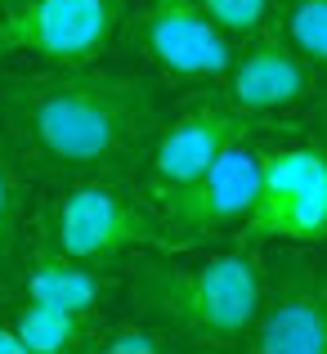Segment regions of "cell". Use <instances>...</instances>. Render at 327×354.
<instances>
[{"instance_id": "7c38bea8", "label": "cell", "mask_w": 327, "mask_h": 354, "mask_svg": "<svg viewBox=\"0 0 327 354\" xmlns=\"http://www.w3.org/2000/svg\"><path fill=\"white\" fill-rule=\"evenodd\" d=\"M0 310L14 319L18 337L27 341V354H81L95 346L99 328H104V319L95 314H72L36 301H5Z\"/></svg>"}, {"instance_id": "ffe728a7", "label": "cell", "mask_w": 327, "mask_h": 354, "mask_svg": "<svg viewBox=\"0 0 327 354\" xmlns=\"http://www.w3.org/2000/svg\"><path fill=\"white\" fill-rule=\"evenodd\" d=\"M0 9H5V5H0Z\"/></svg>"}, {"instance_id": "4fadbf2b", "label": "cell", "mask_w": 327, "mask_h": 354, "mask_svg": "<svg viewBox=\"0 0 327 354\" xmlns=\"http://www.w3.org/2000/svg\"><path fill=\"white\" fill-rule=\"evenodd\" d=\"M32 175H27L23 157H18L14 139L0 130V296H5L9 269H14L18 251L27 242V225H32Z\"/></svg>"}, {"instance_id": "277c9868", "label": "cell", "mask_w": 327, "mask_h": 354, "mask_svg": "<svg viewBox=\"0 0 327 354\" xmlns=\"http://www.w3.org/2000/svg\"><path fill=\"white\" fill-rule=\"evenodd\" d=\"M130 0H9L0 9V63L32 59L36 68L104 63L121 41Z\"/></svg>"}, {"instance_id": "5b68a950", "label": "cell", "mask_w": 327, "mask_h": 354, "mask_svg": "<svg viewBox=\"0 0 327 354\" xmlns=\"http://www.w3.org/2000/svg\"><path fill=\"white\" fill-rule=\"evenodd\" d=\"M242 238L260 247H319L327 242V144L310 139L260 148V193Z\"/></svg>"}, {"instance_id": "e0dca14e", "label": "cell", "mask_w": 327, "mask_h": 354, "mask_svg": "<svg viewBox=\"0 0 327 354\" xmlns=\"http://www.w3.org/2000/svg\"><path fill=\"white\" fill-rule=\"evenodd\" d=\"M0 354H27V341L18 337L14 319H9L5 310H0Z\"/></svg>"}, {"instance_id": "ba28073f", "label": "cell", "mask_w": 327, "mask_h": 354, "mask_svg": "<svg viewBox=\"0 0 327 354\" xmlns=\"http://www.w3.org/2000/svg\"><path fill=\"white\" fill-rule=\"evenodd\" d=\"M323 72L314 68L305 54L292 50L278 27L251 36V41L238 45L233 54V68L224 72V81L216 86V95L229 108H238L247 121L265 126V121L292 113V108H305L323 95Z\"/></svg>"}, {"instance_id": "d6986e66", "label": "cell", "mask_w": 327, "mask_h": 354, "mask_svg": "<svg viewBox=\"0 0 327 354\" xmlns=\"http://www.w3.org/2000/svg\"><path fill=\"white\" fill-rule=\"evenodd\" d=\"M0 5H9V0H0Z\"/></svg>"}, {"instance_id": "5bb4252c", "label": "cell", "mask_w": 327, "mask_h": 354, "mask_svg": "<svg viewBox=\"0 0 327 354\" xmlns=\"http://www.w3.org/2000/svg\"><path fill=\"white\" fill-rule=\"evenodd\" d=\"M274 27L292 41L296 54L314 63L327 81V0H278Z\"/></svg>"}, {"instance_id": "6da1fadb", "label": "cell", "mask_w": 327, "mask_h": 354, "mask_svg": "<svg viewBox=\"0 0 327 354\" xmlns=\"http://www.w3.org/2000/svg\"><path fill=\"white\" fill-rule=\"evenodd\" d=\"M162 126L157 90L139 68L0 63V130L36 184L81 175H139Z\"/></svg>"}, {"instance_id": "9a60e30c", "label": "cell", "mask_w": 327, "mask_h": 354, "mask_svg": "<svg viewBox=\"0 0 327 354\" xmlns=\"http://www.w3.org/2000/svg\"><path fill=\"white\" fill-rule=\"evenodd\" d=\"M211 18L233 36V41H251V36L269 32L274 27V14H278V0H198Z\"/></svg>"}, {"instance_id": "52a82bcc", "label": "cell", "mask_w": 327, "mask_h": 354, "mask_svg": "<svg viewBox=\"0 0 327 354\" xmlns=\"http://www.w3.org/2000/svg\"><path fill=\"white\" fill-rule=\"evenodd\" d=\"M256 193H260V144L251 135L238 139L207 175L153 193L166 229V247H211L229 234H242Z\"/></svg>"}, {"instance_id": "30bf717a", "label": "cell", "mask_w": 327, "mask_h": 354, "mask_svg": "<svg viewBox=\"0 0 327 354\" xmlns=\"http://www.w3.org/2000/svg\"><path fill=\"white\" fill-rule=\"evenodd\" d=\"M247 350L256 354H327V269L314 274L305 260L283 256L269 269L265 310Z\"/></svg>"}, {"instance_id": "9c48e42d", "label": "cell", "mask_w": 327, "mask_h": 354, "mask_svg": "<svg viewBox=\"0 0 327 354\" xmlns=\"http://www.w3.org/2000/svg\"><path fill=\"white\" fill-rule=\"evenodd\" d=\"M256 130H260L256 121H247L238 108H229L216 90H211V95L184 104L175 117H166L162 126H157L139 180L148 184V193L189 184V180H198V175H207L238 139H251Z\"/></svg>"}, {"instance_id": "ac0fdd59", "label": "cell", "mask_w": 327, "mask_h": 354, "mask_svg": "<svg viewBox=\"0 0 327 354\" xmlns=\"http://www.w3.org/2000/svg\"><path fill=\"white\" fill-rule=\"evenodd\" d=\"M314 130H319L323 144H327V86H323V95L314 99Z\"/></svg>"}, {"instance_id": "8fae6325", "label": "cell", "mask_w": 327, "mask_h": 354, "mask_svg": "<svg viewBox=\"0 0 327 354\" xmlns=\"http://www.w3.org/2000/svg\"><path fill=\"white\" fill-rule=\"evenodd\" d=\"M121 287H126L121 269L72 260V256H63V251L45 247V242H36L27 234L0 301H36V305H59V310H72V314L104 319L108 305L121 296Z\"/></svg>"}, {"instance_id": "7a4b0ae2", "label": "cell", "mask_w": 327, "mask_h": 354, "mask_svg": "<svg viewBox=\"0 0 327 354\" xmlns=\"http://www.w3.org/2000/svg\"><path fill=\"white\" fill-rule=\"evenodd\" d=\"M126 305L162 328L175 346L247 350L269 292L265 247L251 238L229 247H148L126 260Z\"/></svg>"}, {"instance_id": "2e32d148", "label": "cell", "mask_w": 327, "mask_h": 354, "mask_svg": "<svg viewBox=\"0 0 327 354\" xmlns=\"http://www.w3.org/2000/svg\"><path fill=\"white\" fill-rule=\"evenodd\" d=\"M90 350L104 354H166L175 350V341L162 328H153L148 319H130V323H104Z\"/></svg>"}, {"instance_id": "8992f818", "label": "cell", "mask_w": 327, "mask_h": 354, "mask_svg": "<svg viewBox=\"0 0 327 354\" xmlns=\"http://www.w3.org/2000/svg\"><path fill=\"white\" fill-rule=\"evenodd\" d=\"M121 41L162 81L202 90H216L238 54V41L198 0H130Z\"/></svg>"}, {"instance_id": "3957f363", "label": "cell", "mask_w": 327, "mask_h": 354, "mask_svg": "<svg viewBox=\"0 0 327 354\" xmlns=\"http://www.w3.org/2000/svg\"><path fill=\"white\" fill-rule=\"evenodd\" d=\"M27 234L104 269H126L135 251L166 247L157 202L139 175H81L41 184Z\"/></svg>"}]
</instances>
